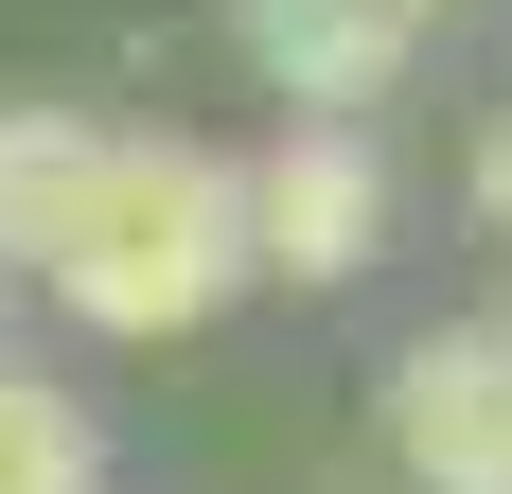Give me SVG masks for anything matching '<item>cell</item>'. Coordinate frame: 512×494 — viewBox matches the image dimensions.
I'll return each mask as SVG.
<instances>
[{
	"label": "cell",
	"instance_id": "cell-1",
	"mask_svg": "<svg viewBox=\"0 0 512 494\" xmlns=\"http://www.w3.org/2000/svg\"><path fill=\"white\" fill-rule=\"evenodd\" d=\"M89 336H124V353H159V336H195L212 300L248 283V159L230 142H106L89 159V212H71V247L36 265Z\"/></svg>",
	"mask_w": 512,
	"mask_h": 494
},
{
	"label": "cell",
	"instance_id": "cell-2",
	"mask_svg": "<svg viewBox=\"0 0 512 494\" xmlns=\"http://www.w3.org/2000/svg\"><path fill=\"white\" fill-rule=\"evenodd\" d=\"M389 230H407V177H389V142L371 124H283V142L248 159V283H371L389 265Z\"/></svg>",
	"mask_w": 512,
	"mask_h": 494
},
{
	"label": "cell",
	"instance_id": "cell-3",
	"mask_svg": "<svg viewBox=\"0 0 512 494\" xmlns=\"http://www.w3.org/2000/svg\"><path fill=\"white\" fill-rule=\"evenodd\" d=\"M371 424H389L407 494H512V318H424L389 353Z\"/></svg>",
	"mask_w": 512,
	"mask_h": 494
},
{
	"label": "cell",
	"instance_id": "cell-4",
	"mask_svg": "<svg viewBox=\"0 0 512 494\" xmlns=\"http://www.w3.org/2000/svg\"><path fill=\"white\" fill-rule=\"evenodd\" d=\"M230 36H248V71L301 124H354V106H389V71L424 53L407 0H230Z\"/></svg>",
	"mask_w": 512,
	"mask_h": 494
},
{
	"label": "cell",
	"instance_id": "cell-5",
	"mask_svg": "<svg viewBox=\"0 0 512 494\" xmlns=\"http://www.w3.org/2000/svg\"><path fill=\"white\" fill-rule=\"evenodd\" d=\"M89 159H106V124H71V106H0V265H53V247H71Z\"/></svg>",
	"mask_w": 512,
	"mask_h": 494
},
{
	"label": "cell",
	"instance_id": "cell-6",
	"mask_svg": "<svg viewBox=\"0 0 512 494\" xmlns=\"http://www.w3.org/2000/svg\"><path fill=\"white\" fill-rule=\"evenodd\" d=\"M0 494H106V424L18 353H0Z\"/></svg>",
	"mask_w": 512,
	"mask_h": 494
},
{
	"label": "cell",
	"instance_id": "cell-7",
	"mask_svg": "<svg viewBox=\"0 0 512 494\" xmlns=\"http://www.w3.org/2000/svg\"><path fill=\"white\" fill-rule=\"evenodd\" d=\"M477 212L512 230V106H495V142H477Z\"/></svg>",
	"mask_w": 512,
	"mask_h": 494
},
{
	"label": "cell",
	"instance_id": "cell-8",
	"mask_svg": "<svg viewBox=\"0 0 512 494\" xmlns=\"http://www.w3.org/2000/svg\"><path fill=\"white\" fill-rule=\"evenodd\" d=\"M407 18H442V0H407Z\"/></svg>",
	"mask_w": 512,
	"mask_h": 494
}]
</instances>
